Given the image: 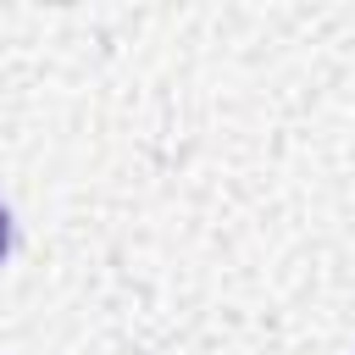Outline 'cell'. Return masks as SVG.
<instances>
[{
  "mask_svg": "<svg viewBox=\"0 0 355 355\" xmlns=\"http://www.w3.org/2000/svg\"><path fill=\"white\" fill-rule=\"evenodd\" d=\"M11 250V216H6V205H0V255Z\"/></svg>",
  "mask_w": 355,
  "mask_h": 355,
  "instance_id": "obj_1",
  "label": "cell"
}]
</instances>
